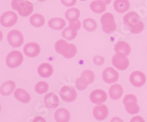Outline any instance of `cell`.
Wrapping results in <instances>:
<instances>
[{
  "label": "cell",
  "mask_w": 147,
  "mask_h": 122,
  "mask_svg": "<svg viewBox=\"0 0 147 122\" xmlns=\"http://www.w3.org/2000/svg\"><path fill=\"white\" fill-rule=\"evenodd\" d=\"M76 88L79 90H84L87 88L88 83L82 77H80L76 80Z\"/></svg>",
  "instance_id": "33"
},
{
  "label": "cell",
  "mask_w": 147,
  "mask_h": 122,
  "mask_svg": "<svg viewBox=\"0 0 147 122\" xmlns=\"http://www.w3.org/2000/svg\"><path fill=\"white\" fill-rule=\"evenodd\" d=\"M49 84L45 81H40L35 85V90L37 94H44L49 90Z\"/></svg>",
  "instance_id": "31"
},
{
  "label": "cell",
  "mask_w": 147,
  "mask_h": 122,
  "mask_svg": "<svg viewBox=\"0 0 147 122\" xmlns=\"http://www.w3.org/2000/svg\"><path fill=\"white\" fill-rule=\"evenodd\" d=\"M0 111H1V104H0Z\"/></svg>",
  "instance_id": "44"
},
{
  "label": "cell",
  "mask_w": 147,
  "mask_h": 122,
  "mask_svg": "<svg viewBox=\"0 0 147 122\" xmlns=\"http://www.w3.org/2000/svg\"><path fill=\"white\" fill-rule=\"evenodd\" d=\"M80 1H85V0H80Z\"/></svg>",
  "instance_id": "45"
},
{
  "label": "cell",
  "mask_w": 147,
  "mask_h": 122,
  "mask_svg": "<svg viewBox=\"0 0 147 122\" xmlns=\"http://www.w3.org/2000/svg\"><path fill=\"white\" fill-rule=\"evenodd\" d=\"M45 18L43 15L39 13H35L30 18V22L33 27H41L45 24Z\"/></svg>",
  "instance_id": "24"
},
{
  "label": "cell",
  "mask_w": 147,
  "mask_h": 122,
  "mask_svg": "<svg viewBox=\"0 0 147 122\" xmlns=\"http://www.w3.org/2000/svg\"><path fill=\"white\" fill-rule=\"evenodd\" d=\"M144 27H145V25H144V22L140 21L138 25L136 28H134L133 30H131L130 32L133 34L140 33V32H142L143 30H144Z\"/></svg>",
  "instance_id": "34"
},
{
  "label": "cell",
  "mask_w": 147,
  "mask_h": 122,
  "mask_svg": "<svg viewBox=\"0 0 147 122\" xmlns=\"http://www.w3.org/2000/svg\"><path fill=\"white\" fill-rule=\"evenodd\" d=\"M70 118V113L65 108H59L55 113V119L57 122H69Z\"/></svg>",
  "instance_id": "19"
},
{
  "label": "cell",
  "mask_w": 147,
  "mask_h": 122,
  "mask_svg": "<svg viewBox=\"0 0 147 122\" xmlns=\"http://www.w3.org/2000/svg\"><path fill=\"white\" fill-rule=\"evenodd\" d=\"M99 1H101V2H102L103 3H105L106 5H109V4L111 2V0H99Z\"/></svg>",
  "instance_id": "41"
},
{
  "label": "cell",
  "mask_w": 147,
  "mask_h": 122,
  "mask_svg": "<svg viewBox=\"0 0 147 122\" xmlns=\"http://www.w3.org/2000/svg\"><path fill=\"white\" fill-rule=\"evenodd\" d=\"M32 122H47L46 121L45 119L41 116H36V117L34 118V119L32 120Z\"/></svg>",
  "instance_id": "39"
},
{
  "label": "cell",
  "mask_w": 147,
  "mask_h": 122,
  "mask_svg": "<svg viewBox=\"0 0 147 122\" xmlns=\"http://www.w3.org/2000/svg\"><path fill=\"white\" fill-rule=\"evenodd\" d=\"M123 103L125 106L127 112L131 115L138 113L140 111V107L138 104L137 97L133 94H127L123 99Z\"/></svg>",
  "instance_id": "3"
},
{
  "label": "cell",
  "mask_w": 147,
  "mask_h": 122,
  "mask_svg": "<svg viewBox=\"0 0 147 122\" xmlns=\"http://www.w3.org/2000/svg\"><path fill=\"white\" fill-rule=\"evenodd\" d=\"M49 27L54 30H62L65 28L66 22L62 18L55 17L52 18L48 22Z\"/></svg>",
  "instance_id": "21"
},
{
  "label": "cell",
  "mask_w": 147,
  "mask_h": 122,
  "mask_svg": "<svg viewBox=\"0 0 147 122\" xmlns=\"http://www.w3.org/2000/svg\"><path fill=\"white\" fill-rule=\"evenodd\" d=\"M81 25H82V24H81L80 21H79V20L69 22V27H71V28L74 29V30H77V31H78L79 30H80Z\"/></svg>",
  "instance_id": "36"
},
{
  "label": "cell",
  "mask_w": 147,
  "mask_h": 122,
  "mask_svg": "<svg viewBox=\"0 0 147 122\" xmlns=\"http://www.w3.org/2000/svg\"><path fill=\"white\" fill-rule=\"evenodd\" d=\"M107 99V93L101 89H96L93 90L90 94V99L93 103L96 104H101L105 102Z\"/></svg>",
  "instance_id": "13"
},
{
  "label": "cell",
  "mask_w": 147,
  "mask_h": 122,
  "mask_svg": "<svg viewBox=\"0 0 147 122\" xmlns=\"http://www.w3.org/2000/svg\"><path fill=\"white\" fill-rule=\"evenodd\" d=\"M119 74L113 67H107L102 72V79L106 83H115L119 80Z\"/></svg>",
  "instance_id": "10"
},
{
  "label": "cell",
  "mask_w": 147,
  "mask_h": 122,
  "mask_svg": "<svg viewBox=\"0 0 147 122\" xmlns=\"http://www.w3.org/2000/svg\"><path fill=\"white\" fill-rule=\"evenodd\" d=\"M24 53L29 57H36L40 52V47L35 42L27 43L23 49Z\"/></svg>",
  "instance_id": "12"
},
{
  "label": "cell",
  "mask_w": 147,
  "mask_h": 122,
  "mask_svg": "<svg viewBox=\"0 0 147 122\" xmlns=\"http://www.w3.org/2000/svg\"><path fill=\"white\" fill-rule=\"evenodd\" d=\"M16 82L14 81H6V82H3L0 87V94L2 96H7L13 92L16 89Z\"/></svg>",
  "instance_id": "17"
},
{
  "label": "cell",
  "mask_w": 147,
  "mask_h": 122,
  "mask_svg": "<svg viewBox=\"0 0 147 122\" xmlns=\"http://www.w3.org/2000/svg\"><path fill=\"white\" fill-rule=\"evenodd\" d=\"M11 7L22 17H27L32 13L34 5L27 0H12Z\"/></svg>",
  "instance_id": "1"
},
{
  "label": "cell",
  "mask_w": 147,
  "mask_h": 122,
  "mask_svg": "<svg viewBox=\"0 0 147 122\" xmlns=\"http://www.w3.org/2000/svg\"><path fill=\"white\" fill-rule=\"evenodd\" d=\"M82 25H83L84 29L88 31V32H94L97 28L96 22L94 19H90V18L85 19L83 21Z\"/></svg>",
  "instance_id": "28"
},
{
  "label": "cell",
  "mask_w": 147,
  "mask_h": 122,
  "mask_svg": "<svg viewBox=\"0 0 147 122\" xmlns=\"http://www.w3.org/2000/svg\"><path fill=\"white\" fill-rule=\"evenodd\" d=\"M39 2H44V1H46V0H38Z\"/></svg>",
  "instance_id": "43"
},
{
  "label": "cell",
  "mask_w": 147,
  "mask_h": 122,
  "mask_svg": "<svg viewBox=\"0 0 147 122\" xmlns=\"http://www.w3.org/2000/svg\"><path fill=\"white\" fill-rule=\"evenodd\" d=\"M123 93H124L123 88L119 84H114L109 89V96L113 100H118L121 99Z\"/></svg>",
  "instance_id": "18"
},
{
  "label": "cell",
  "mask_w": 147,
  "mask_h": 122,
  "mask_svg": "<svg viewBox=\"0 0 147 122\" xmlns=\"http://www.w3.org/2000/svg\"><path fill=\"white\" fill-rule=\"evenodd\" d=\"M8 44L14 48H18L22 46L24 43V35L21 31L18 30H13L8 32L7 35Z\"/></svg>",
  "instance_id": "5"
},
{
  "label": "cell",
  "mask_w": 147,
  "mask_h": 122,
  "mask_svg": "<svg viewBox=\"0 0 147 122\" xmlns=\"http://www.w3.org/2000/svg\"><path fill=\"white\" fill-rule=\"evenodd\" d=\"M60 1L65 7H72L77 3V0H60Z\"/></svg>",
  "instance_id": "37"
},
{
  "label": "cell",
  "mask_w": 147,
  "mask_h": 122,
  "mask_svg": "<svg viewBox=\"0 0 147 122\" xmlns=\"http://www.w3.org/2000/svg\"><path fill=\"white\" fill-rule=\"evenodd\" d=\"M60 96L61 99L66 102H73L77 97V93L75 88L71 86L65 85L60 88Z\"/></svg>",
  "instance_id": "9"
},
{
  "label": "cell",
  "mask_w": 147,
  "mask_h": 122,
  "mask_svg": "<svg viewBox=\"0 0 147 122\" xmlns=\"http://www.w3.org/2000/svg\"><path fill=\"white\" fill-rule=\"evenodd\" d=\"M140 22V16L136 12H129L123 17V22L130 31L134 28H136L139 24Z\"/></svg>",
  "instance_id": "8"
},
{
  "label": "cell",
  "mask_w": 147,
  "mask_h": 122,
  "mask_svg": "<svg viewBox=\"0 0 147 122\" xmlns=\"http://www.w3.org/2000/svg\"><path fill=\"white\" fill-rule=\"evenodd\" d=\"M115 53H123L128 56L131 53L130 45L126 41H119L114 47Z\"/></svg>",
  "instance_id": "23"
},
{
  "label": "cell",
  "mask_w": 147,
  "mask_h": 122,
  "mask_svg": "<svg viewBox=\"0 0 147 122\" xmlns=\"http://www.w3.org/2000/svg\"><path fill=\"white\" fill-rule=\"evenodd\" d=\"M65 19L69 21V22H74V21L78 20L80 16V12L76 7H71L67 10L65 13Z\"/></svg>",
  "instance_id": "26"
},
{
  "label": "cell",
  "mask_w": 147,
  "mask_h": 122,
  "mask_svg": "<svg viewBox=\"0 0 147 122\" xmlns=\"http://www.w3.org/2000/svg\"><path fill=\"white\" fill-rule=\"evenodd\" d=\"M101 24L102 31L107 34L113 33L117 28L114 16L110 13H105L102 16Z\"/></svg>",
  "instance_id": "2"
},
{
  "label": "cell",
  "mask_w": 147,
  "mask_h": 122,
  "mask_svg": "<svg viewBox=\"0 0 147 122\" xmlns=\"http://www.w3.org/2000/svg\"><path fill=\"white\" fill-rule=\"evenodd\" d=\"M130 7V3L129 0H115L113 3V8L119 13H124Z\"/></svg>",
  "instance_id": "22"
},
{
  "label": "cell",
  "mask_w": 147,
  "mask_h": 122,
  "mask_svg": "<svg viewBox=\"0 0 147 122\" xmlns=\"http://www.w3.org/2000/svg\"><path fill=\"white\" fill-rule=\"evenodd\" d=\"M2 39H3V33H2V31L0 30V41H2Z\"/></svg>",
  "instance_id": "42"
},
{
  "label": "cell",
  "mask_w": 147,
  "mask_h": 122,
  "mask_svg": "<svg viewBox=\"0 0 147 122\" xmlns=\"http://www.w3.org/2000/svg\"><path fill=\"white\" fill-rule=\"evenodd\" d=\"M109 114L108 108L105 104H99L94 107L93 110L94 117L98 121H104L107 118Z\"/></svg>",
  "instance_id": "14"
},
{
  "label": "cell",
  "mask_w": 147,
  "mask_h": 122,
  "mask_svg": "<svg viewBox=\"0 0 147 122\" xmlns=\"http://www.w3.org/2000/svg\"><path fill=\"white\" fill-rule=\"evenodd\" d=\"M112 63L115 69L120 71H124L128 69L129 61L127 55L123 53H116L112 57Z\"/></svg>",
  "instance_id": "6"
},
{
  "label": "cell",
  "mask_w": 147,
  "mask_h": 122,
  "mask_svg": "<svg viewBox=\"0 0 147 122\" xmlns=\"http://www.w3.org/2000/svg\"><path fill=\"white\" fill-rule=\"evenodd\" d=\"M54 72L53 66L49 63H43L38 67V73L40 77L48 78L52 75Z\"/></svg>",
  "instance_id": "16"
},
{
  "label": "cell",
  "mask_w": 147,
  "mask_h": 122,
  "mask_svg": "<svg viewBox=\"0 0 147 122\" xmlns=\"http://www.w3.org/2000/svg\"><path fill=\"white\" fill-rule=\"evenodd\" d=\"M110 122H124L121 118L119 117H113L111 120Z\"/></svg>",
  "instance_id": "40"
},
{
  "label": "cell",
  "mask_w": 147,
  "mask_h": 122,
  "mask_svg": "<svg viewBox=\"0 0 147 122\" xmlns=\"http://www.w3.org/2000/svg\"><path fill=\"white\" fill-rule=\"evenodd\" d=\"M105 57H102L101 55H96L94 57L93 59V61H94V63L96 65H103L104 63H105Z\"/></svg>",
  "instance_id": "35"
},
{
  "label": "cell",
  "mask_w": 147,
  "mask_h": 122,
  "mask_svg": "<svg viewBox=\"0 0 147 122\" xmlns=\"http://www.w3.org/2000/svg\"><path fill=\"white\" fill-rule=\"evenodd\" d=\"M81 77H83L85 80H86L88 85H90V84L93 83L94 81L95 80V74H94V71L90 70V69L84 70L81 73Z\"/></svg>",
  "instance_id": "32"
},
{
  "label": "cell",
  "mask_w": 147,
  "mask_h": 122,
  "mask_svg": "<svg viewBox=\"0 0 147 122\" xmlns=\"http://www.w3.org/2000/svg\"><path fill=\"white\" fill-rule=\"evenodd\" d=\"M69 43L64 39H60L57 41H56L55 44V49L57 52V53L60 55H63L67 50L68 47H69Z\"/></svg>",
  "instance_id": "27"
},
{
  "label": "cell",
  "mask_w": 147,
  "mask_h": 122,
  "mask_svg": "<svg viewBox=\"0 0 147 122\" xmlns=\"http://www.w3.org/2000/svg\"><path fill=\"white\" fill-rule=\"evenodd\" d=\"M44 104L49 109H55L59 105L60 99L55 93H49L46 94L44 99Z\"/></svg>",
  "instance_id": "15"
},
{
  "label": "cell",
  "mask_w": 147,
  "mask_h": 122,
  "mask_svg": "<svg viewBox=\"0 0 147 122\" xmlns=\"http://www.w3.org/2000/svg\"><path fill=\"white\" fill-rule=\"evenodd\" d=\"M77 53V48L74 44H69V47L67 50L65 51V53L63 55V57L66 59H71L73 58L74 57H75Z\"/></svg>",
  "instance_id": "30"
},
{
  "label": "cell",
  "mask_w": 147,
  "mask_h": 122,
  "mask_svg": "<svg viewBox=\"0 0 147 122\" xmlns=\"http://www.w3.org/2000/svg\"><path fill=\"white\" fill-rule=\"evenodd\" d=\"M18 21V16L14 11H7L2 14L0 17V24L4 27L14 26Z\"/></svg>",
  "instance_id": "7"
},
{
  "label": "cell",
  "mask_w": 147,
  "mask_h": 122,
  "mask_svg": "<svg viewBox=\"0 0 147 122\" xmlns=\"http://www.w3.org/2000/svg\"><path fill=\"white\" fill-rule=\"evenodd\" d=\"M24 60L23 54L18 50L11 51L6 57V65L10 69H16L20 66Z\"/></svg>",
  "instance_id": "4"
},
{
  "label": "cell",
  "mask_w": 147,
  "mask_h": 122,
  "mask_svg": "<svg viewBox=\"0 0 147 122\" xmlns=\"http://www.w3.org/2000/svg\"><path fill=\"white\" fill-rule=\"evenodd\" d=\"M14 97L24 104L29 103L31 100V96L27 90L23 88H17L14 92Z\"/></svg>",
  "instance_id": "20"
},
{
  "label": "cell",
  "mask_w": 147,
  "mask_h": 122,
  "mask_svg": "<svg viewBox=\"0 0 147 122\" xmlns=\"http://www.w3.org/2000/svg\"><path fill=\"white\" fill-rule=\"evenodd\" d=\"M130 122H145V121L140 115H136L131 119Z\"/></svg>",
  "instance_id": "38"
},
{
  "label": "cell",
  "mask_w": 147,
  "mask_h": 122,
  "mask_svg": "<svg viewBox=\"0 0 147 122\" xmlns=\"http://www.w3.org/2000/svg\"><path fill=\"white\" fill-rule=\"evenodd\" d=\"M77 31L75 30L72 29L71 27H70L69 26L68 27H65L63 30L62 32V36L65 39V40H74L77 37Z\"/></svg>",
  "instance_id": "29"
},
{
  "label": "cell",
  "mask_w": 147,
  "mask_h": 122,
  "mask_svg": "<svg viewBox=\"0 0 147 122\" xmlns=\"http://www.w3.org/2000/svg\"><path fill=\"white\" fill-rule=\"evenodd\" d=\"M90 8L95 13L101 14L106 10V5L99 0H95L90 4Z\"/></svg>",
  "instance_id": "25"
},
{
  "label": "cell",
  "mask_w": 147,
  "mask_h": 122,
  "mask_svg": "<svg viewBox=\"0 0 147 122\" xmlns=\"http://www.w3.org/2000/svg\"><path fill=\"white\" fill-rule=\"evenodd\" d=\"M129 81L134 87L140 88L146 83V77L143 71H135L129 76Z\"/></svg>",
  "instance_id": "11"
}]
</instances>
